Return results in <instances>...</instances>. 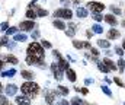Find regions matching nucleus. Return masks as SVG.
I'll return each mask as SVG.
<instances>
[{
  "label": "nucleus",
  "mask_w": 125,
  "mask_h": 105,
  "mask_svg": "<svg viewBox=\"0 0 125 105\" xmlns=\"http://www.w3.org/2000/svg\"><path fill=\"white\" fill-rule=\"evenodd\" d=\"M26 53H28V56H36V57H39L41 60H44V57H45L44 48H42V45L38 44V42H31L29 47H28V50H26Z\"/></svg>",
  "instance_id": "nucleus-1"
},
{
  "label": "nucleus",
  "mask_w": 125,
  "mask_h": 105,
  "mask_svg": "<svg viewBox=\"0 0 125 105\" xmlns=\"http://www.w3.org/2000/svg\"><path fill=\"white\" fill-rule=\"evenodd\" d=\"M21 91L23 95H29V93H33V95H38L39 93V85L36 82H25L22 86H21Z\"/></svg>",
  "instance_id": "nucleus-2"
},
{
  "label": "nucleus",
  "mask_w": 125,
  "mask_h": 105,
  "mask_svg": "<svg viewBox=\"0 0 125 105\" xmlns=\"http://www.w3.org/2000/svg\"><path fill=\"white\" fill-rule=\"evenodd\" d=\"M87 7L92 10V13L105 10V4L103 3H99V1H90V3H87Z\"/></svg>",
  "instance_id": "nucleus-3"
},
{
  "label": "nucleus",
  "mask_w": 125,
  "mask_h": 105,
  "mask_svg": "<svg viewBox=\"0 0 125 105\" xmlns=\"http://www.w3.org/2000/svg\"><path fill=\"white\" fill-rule=\"evenodd\" d=\"M35 28V22L33 21H31V19H28V21H23V22H21L19 23V29L21 31H32Z\"/></svg>",
  "instance_id": "nucleus-4"
},
{
  "label": "nucleus",
  "mask_w": 125,
  "mask_h": 105,
  "mask_svg": "<svg viewBox=\"0 0 125 105\" xmlns=\"http://www.w3.org/2000/svg\"><path fill=\"white\" fill-rule=\"evenodd\" d=\"M51 70H52V73H54V76H55V79L60 82L62 79V74H64V70L58 66V64H55V63H52L51 64Z\"/></svg>",
  "instance_id": "nucleus-5"
},
{
  "label": "nucleus",
  "mask_w": 125,
  "mask_h": 105,
  "mask_svg": "<svg viewBox=\"0 0 125 105\" xmlns=\"http://www.w3.org/2000/svg\"><path fill=\"white\" fill-rule=\"evenodd\" d=\"M103 19H105V22H106V23H109L111 26H116V25H118V21H116L115 15H112V13L105 15V16H103Z\"/></svg>",
  "instance_id": "nucleus-6"
},
{
  "label": "nucleus",
  "mask_w": 125,
  "mask_h": 105,
  "mask_svg": "<svg viewBox=\"0 0 125 105\" xmlns=\"http://www.w3.org/2000/svg\"><path fill=\"white\" fill-rule=\"evenodd\" d=\"M16 104L18 105H29L31 104V99L26 95H21V96H16Z\"/></svg>",
  "instance_id": "nucleus-7"
},
{
  "label": "nucleus",
  "mask_w": 125,
  "mask_h": 105,
  "mask_svg": "<svg viewBox=\"0 0 125 105\" xmlns=\"http://www.w3.org/2000/svg\"><path fill=\"white\" fill-rule=\"evenodd\" d=\"M119 36H121V32L118 29H115V28H111L108 31V39H118Z\"/></svg>",
  "instance_id": "nucleus-8"
},
{
  "label": "nucleus",
  "mask_w": 125,
  "mask_h": 105,
  "mask_svg": "<svg viewBox=\"0 0 125 105\" xmlns=\"http://www.w3.org/2000/svg\"><path fill=\"white\" fill-rule=\"evenodd\" d=\"M103 63H105V66L109 69V71H116V70H118V67H116V63H114L111 58H105V60H103Z\"/></svg>",
  "instance_id": "nucleus-9"
},
{
  "label": "nucleus",
  "mask_w": 125,
  "mask_h": 105,
  "mask_svg": "<svg viewBox=\"0 0 125 105\" xmlns=\"http://www.w3.org/2000/svg\"><path fill=\"white\" fill-rule=\"evenodd\" d=\"M65 76H67V79L70 80V82H76V79H77V74H76V71L73 69H68L65 70Z\"/></svg>",
  "instance_id": "nucleus-10"
},
{
  "label": "nucleus",
  "mask_w": 125,
  "mask_h": 105,
  "mask_svg": "<svg viewBox=\"0 0 125 105\" xmlns=\"http://www.w3.org/2000/svg\"><path fill=\"white\" fill-rule=\"evenodd\" d=\"M52 25H54L57 29H60V31H65V28H67V25L62 22L61 19H54V21H52Z\"/></svg>",
  "instance_id": "nucleus-11"
},
{
  "label": "nucleus",
  "mask_w": 125,
  "mask_h": 105,
  "mask_svg": "<svg viewBox=\"0 0 125 105\" xmlns=\"http://www.w3.org/2000/svg\"><path fill=\"white\" fill-rule=\"evenodd\" d=\"M97 45L100 47V48H103V50H108L109 47H111V42H109V39H97Z\"/></svg>",
  "instance_id": "nucleus-12"
},
{
  "label": "nucleus",
  "mask_w": 125,
  "mask_h": 105,
  "mask_svg": "<svg viewBox=\"0 0 125 105\" xmlns=\"http://www.w3.org/2000/svg\"><path fill=\"white\" fill-rule=\"evenodd\" d=\"M3 58H4L6 61L12 63V64H18V63H19V60H18V58H16V56H13V54H7V56H3Z\"/></svg>",
  "instance_id": "nucleus-13"
},
{
  "label": "nucleus",
  "mask_w": 125,
  "mask_h": 105,
  "mask_svg": "<svg viewBox=\"0 0 125 105\" xmlns=\"http://www.w3.org/2000/svg\"><path fill=\"white\" fill-rule=\"evenodd\" d=\"M61 18H62V19H67V21H70V19L73 18V12H71L70 9H62Z\"/></svg>",
  "instance_id": "nucleus-14"
},
{
  "label": "nucleus",
  "mask_w": 125,
  "mask_h": 105,
  "mask_svg": "<svg viewBox=\"0 0 125 105\" xmlns=\"http://www.w3.org/2000/svg\"><path fill=\"white\" fill-rule=\"evenodd\" d=\"M21 74H22V77H23V79H26V80H29V82H31L32 79H33V73H32V71L22 70V71H21Z\"/></svg>",
  "instance_id": "nucleus-15"
},
{
  "label": "nucleus",
  "mask_w": 125,
  "mask_h": 105,
  "mask_svg": "<svg viewBox=\"0 0 125 105\" xmlns=\"http://www.w3.org/2000/svg\"><path fill=\"white\" fill-rule=\"evenodd\" d=\"M116 67H118V71H119V73H124L125 71V60L124 58H119V60H118Z\"/></svg>",
  "instance_id": "nucleus-16"
},
{
  "label": "nucleus",
  "mask_w": 125,
  "mask_h": 105,
  "mask_svg": "<svg viewBox=\"0 0 125 105\" xmlns=\"http://www.w3.org/2000/svg\"><path fill=\"white\" fill-rule=\"evenodd\" d=\"M76 13H77V16H79V18H86V16L89 15V12H87L84 7H79Z\"/></svg>",
  "instance_id": "nucleus-17"
},
{
  "label": "nucleus",
  "mask_w": 125,
  "mask_h": 105,
  "mask_svg": "<svg viewBox=\"0 0 125 105\" xmlns=\"http://www.w3.org/2000/svg\"><path fill=\"white\" fill-rule=\"evenodd\" d=\"M73 47L76 50H82L84 48V41H77V39H73Z\"/></svg>",
  "instance_id": "nucleus-18"
},
{
  "label": "nucleus",
  "mask_w": 125,
  "mask_h": 105,
  "mask_svg": "<svg viewBox=\"0 0 125 105\" xmlns=\"http://www.w3.org/2000/svg\"><path fill=\"white\" fill-rule=\"evenodd\" d=\"M16 91H18V88H16L15 85H7V86H6V92H7V95H15Z\"/></svg>",
  "instance_id": "nucleus-19"
},
{
  "label": "nucleus",
  "mask_w": 125,
  "mask_h": 105,
  "mask_svg": "<svg viewBox=\"0 0 125 105\" xmlns=\"http://www.w3.org/2000/svg\"><path fill=\"white\" fill-rule=\"evenodd\" d=\"M92 18H93L96 22H102V21H103V15H102V12H96V13H92Z\"/></svg>",
  "instance_id": "nucleus-20"
},
{
  "label": "nucleus",
  "mask_w": 125,
  "mask_h": 105,
  "mask_svg": "<svg viewBox=\"0 0 125 105\" xmlns=\"http://www.w3.org/2000/svg\"><path fill=\"white\" fill-rule=\"evenodd\" d=\"M48 10L42 9V7H36V16H48Z\"/></svg>",
  "instance_id": "nucleus-21"
},
{
  "label": "nucleus",
  "mask_w": 125,
  "mask_h": 105,
  "mask_svg": "<svg viewBox=\"0 0 125 105\" xmlns=\"http://www.w3.org/2000/svg\"><path fill=\"white\" fill-rule=\"evenodd\" d=\"M97 63V69L100 70L102 73H109V69L105 66V63H100V61H96Z\"/></svg>",
  "instance_id": "nucleus-22"
},
{
  "label": "nucleus",
  "mask_w": 125,
  "mask_h": 105,
  "mask_svg": "<svg viewBox=\"0 0 125 105\" xmlns=\"http://www.w3.org/2000/svg\"><path fill=\"white\" fill-rule=\"evenodd\" d=\"M26 18H28V19H31V21H33V19L36 18V12H35V10H32V9H28V10H26Z\"/></svg>",
  "instance_id": "nucleus-23"
},
{
  "label": "nucleus",
  "mask_w": 125,
  "mask_h": 105,
  "mask_svg": "<svg viewBox=\"0 0 125 105\" xmlns=\"http://www.w3.org/2000/svg\"><path fill=\"white\" fill-rule=\"evenodd\" d=\"M45 102L48 105H52L54 104V95L52 93H45Z\"/></svg>",
  "instance_id": "nucleus-24"
},
{
  "label": "nucleus",
  "mask_w": 125,
  "mask_h": 105,
  "mask_svg": "<svg viewBox=\"0 0 125 105\" xmlns=\"http://www.w3.org/2000/svg\"><path fill=\"white\" fill-rule=\"evenodd\" d=\"M92 31H93V34H102L103 32V28L100 26V25H93V28H92Z\"/></svg>",
  "instance_id": "nucleus-25"
},
{
  "label": "nucleus",
  "mask_w": 125,
  "mask_h": 105,
  "mask_svg": "<svg viewBox=\"0 0 125 105\" xmlns=\"http://www.w3.org/2000/svg\"><path fill=\"white\" fill-rule=\"evenodd\" d=\"M58 91L61 92V95H65V96H67V95H68V92H70V91H68V88H65V86H62V85L58 86Z\"/></svg>",
  "instance_id": "nucleus-26"
},
{
  "label": "nucleus",
  "mask_w": 125,
  "mask_h": 105,
  "mask_svg": "<svg viewBox=\"0 0 125 105\" xmlns=\"http://www.w3.org/2000/svg\"><path fill=\"white\" fill-rule=\"evenodd\" d=\"M111 12H114V15H121L122 13V10L118 6H111Z\"/></svg>",
  "instance_id": "nucleus-27"
},
{
  "label": "nucleus",
  "mask_w": 125,
  "mask_h": 105,
  "mask_svg": "<svg viewBox=\"0 0 125 105\" xmlns=\"http://www.w3.org/2000/svg\"><path fill=\"white\" fill-rule=\"evenodd\" d=\"M41 45H42V48H47V50H50L52 45H51V42L50 41H45V39H42L41 41Z\"/></svg>",
  "instance_id": "nucleus-28"
},
{
  "label": "nucleus",
  "mask_w": 125,
  "mask_h": 105,
  "mask_svg": "<svg viewBox=\"0 0 125 105\" xmlns=\"http://www.w3.org/2000/svg\"><path fill=\"white\" fill-rule=\"evenodd\" d=\"M115 54L119 56V57H124V50H122V47H115Z\"/></svg>",
  "instance_id": "nucleus-29"
},
{
  "label": "nucleus",
  "mask_w": 125,
  "mask_h": 105,
  "mask_svg": "<svg viewBox=\"0 0 125 105\" xmlns=\"http://www.w3.org/2000/svg\"><path fill=\"white\" fill-rule=\"evenodd\" d=\"M100 89H102V91H103V92H105V93H106V95L109 96V98L112 96V92H111V89H109L108 86H100Z\"/></svg>",
  "instance_id": "nucleus-30"
},
{
  "label": "nucleus",
  "mask_w": 125,
  "mask_h": 105,
  "mask_svg": "<svg viewBox=\"0 0 125 105\" xmlns=\"http://www.w3.org/2000/svg\"><path fill=\"white\" fill-rule=\"evenodd\" d=\"M0 105H10L9 101H7V98L4 95H0Z\"/></svg>",
  "instance_id": "nucleus-31"
},
{
  "label": "nucleus",
  "mask_w": 125,
  "mask_h": 105,
  "mask_svg": "<svg viewBox=\"0 0 125 105\" xmlns=\"http://www.w3.org/2000/svg\"><path fill=\"white\" fill-rule=\"evenodd\" d=\"M114 82L118 85V86H121V88H125V85H124V82L119 79V77H114Z\"/></svg>",
  "instance_id": "nucleus-32"
},
{
  "label": "nucleus",
  "mask_w": 125,
  "mask_h": 105,
  "mask_svg": "<svg viewBox=\"0 0 125 105\" xmlns=\"http://www.w3.org/2000/svg\"><path fill=\"white\" fill-rule=\"evenodd\" d=\"M74 34H76V31H74V29H71V28H70V29H65V35H67V36L73 38V36H74Z\"/></svg>",
  "instance_id": "nucleus-33"
},
{
  "label": "nucleus",
  "mask_w": 125,
  "mask_h": 105,
  "mask_svg": "<svg viewBox=\"0 0 125 105\" xmlns=\"http://www.w3.org/2000/svg\"><path fill=\"white\" fill-rule=\"evenodd\" d=\"M90 53L93 54V57H97L99 56V50L97 48H93V47H90Z\"/></svg>",
  "instance_id": "nucleus-34"
},
{
  "label": "nucleus",
  "mask_w": 125,
  "mask_h": 105,
  "mask_svg": "<svg viewBox=\"0 0 125 105\" xmlns=\"http://www.w3.org/2000/svg\"><path fill=\"white\" fill-rule=\"evenodd\" d=\"M86 36H87V38H92V36H93V31H92V29H87V31H86Z\"/></svg>",
  "instance_id": "nucleus-35"
},
{
  "label": "nucleus",
  "mask_w": 125,
  "mask_h": 105,
  "mask_svg": "<svg viewBox=\"0 0 125 105\" xmlns=\"http://www.w3.org/2000/svg\"><path fill=\"white\" fill-rule=\"evenodd\" d=\"M80 92H82L83 95H87V93H89V89H87V88H80Z\"/></svg>",
  "instance_id": "nucleus-36"
},
{
  "label": "nucleus",
  "mask_w": 125,
  "mask_h": 105,
  "mask_svg": "<svg viewBox=\"0 0 125 105\" xmlns=\"http://www.w3.org/2000/svg\"><path fill=\"white\" fill-rule=\"evenodd\" d=\"M16 29H18V28H10V29H9V31L6 32V35H9V34H13V32H16Z\"/></svg>",
  "instance_id": "nucleus-37"
},
{
  "label": "nucleus",
  "mask_w": 125,
  "mask_h": 105,
  "mask_svg": "<svg viewBox=\"0 0 125 105\" xmlns=\"http://www.w3.org/2000/svg\"><path fill=\"white\" fill-rule=\"evenodd\" d=\"M84 83H86V85H90V83H93V79H86Z\"/></svg>",
  "instance_id": "nucleus-38"
},
{
  "label": "nucleus",
  "mask_w": 125,
  "mask_h": 105,
  "mask_svg": "<svg viewBox=\"0 0 125 105\" xmlns=\"http://www.w3.org/2000/svg\"><path fill=\"white\" fill-rule=\"evenodd\" d=\"M32 36H33V38H38V36H39V32H38V31H35V32H33V35H32Z\"/></svg>",
  "instance_id": "nucleus-39"
},
{
  "label": "nucleus",
  "mask_w": 125,
  "mask_h": 105,
  "mask_svg": "<svg viewBox=\"0 0 125 105\" xmlns=\"http://www.w3.org/2000/svg\"><path fill=\"white\" fill-rule=\"evenodd\" d=\"M105 54H106V56H108V57H109V56H111V54H112V53H111V50H109V48H108V50H106V51H105Z\"/></svg>",
  "instance_id": "nucleus-40"
},
{
  "label": "nucleus",
  "mask_w": 125,
  "mask_h": 105,
  "mask_svg": "<svg viewBox=\"0 0 125 105\" xmlns=\"http://www.w3.org/2000/svg\"><path fill=\"white\" fill-rule=\"evenodd\" d=\"M121 47H122V50L125 51V36H124V41H122V45H121Z\"/></svg>",
  "instance_id": "nucleus-41"
},
{
  "label": "nucleus",
  "mask_w": 125,
  "mask_h": 105,
  "mask_svg": "<svg viewBox=\"0 0 125 105\" xmlns=\"http://www.w3.org/2000/svg\"><path fill=\"white\" fill-rule=\"evenodd\" d=\"M61 105H70V102H67V101H61Z\"/></svg>",
  "instance_id": "nucleus-42"
},
{
  "label": "nucleus",
  "mask_w": 125,
  "mask_h": 105,
  "mask_svg": "<svg viewBox=\"0 0 125 105\" xmlns=\"http://www.w3.org/2000/svg\"><path fill=\"white\" fill-rule=\"evenodd\" d=\"M3 66H4V64H3V61H1V60H0V70L3 69Z\"/></svg>",
  "instance_id": "nucleus-43"
},
{
  "label": "nucleus",
  "mask_w": 125,
  "mask_h": 105,
  "mask_svg": "<svg viewBox=\"0 0 125 105\" xmlns=\"http://www.w3.org/2000/svg\"><path fill=\"white\" fill-rule=\"evenodd\" d=\"M121 25H122V26L125 28V19H122V22H121Z\"/></svg>",
  "instance_id": "nucleus-44"
},
{
  "label": "nucleus",
  "mask_w": 125,
  "mask_h": 105,
  "mask_svg": "<svg viewBox=\"0 0 125 105\" xmlns=\"http://www.w3.org/2000/svg\"><path fill=\"white\" fill-rule=\"evenodd\" d=\"M73 3H76V4H79V3H80V0H73Z\"/></svg>",
  "instance_id": "nucleus-45"
},
{
  "label": "nucleus",
  "mask_w": 125,
  "mask_h": 105,
  "mask_svg": "<svg viewBox=\"0 0 125 105\" xmlns=\"http://www.w3.org/2000/svg\"><path fill=\"white\" fill-rule=\"evenodd\" d=\"M1 88H3V86H1V83H0V93H1Z\"/></svg>",
  "instance_id": "nucleus-46"
}]
</instances>
